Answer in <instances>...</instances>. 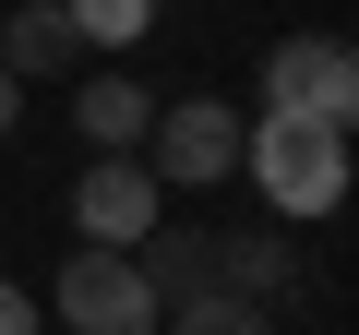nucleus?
<instances>
[{"mask_svg": "<svg viewBox=\"0 0 359 335\" xmlns=\"http://www.w3.org/2000/svg\"><path fill=\"white\" fill-rule=\"evenodd\" d=\"M240 180L276 204V228H299V216H335L347 204V132H323V120H240Z\"/></svg>", "mask_w": 359, "mask_h": 335, "instance_id": "nucleus-1", "label": "nucleus"}, {"mask_svg": "<svg viewBox=\"0 0 359 335\" xmlns=\"http://www.w3.org/2000/svg\"><path fill=\"white\" fill-rule=\"evenodd\" d=\"M144 180H156V192H216V180H240V108H228V96L156 108V120H144Z\"/></svg>", "mask_w": 359, "mask_h": 335, "instance_id": "nucleus-2", "label": "nucleus"}, {"mask_svg": "<svg viewBox=\"0 0 359 335\" xmlns=\"http://www.w3.org/2000/svg\"><path fill=\"white\" fill-rule=\"evenodd\" d=\"M264 108H276V120L359 132V60H347L335 36H276V48H264Z\"/></svg>", "mask_w": 359, "mask_h": 335, "instance_id": "nucleus-3", "label": "nucleus"}, {"mask_svg": "<svg viewBox=\"0 0 359 335\" xmlns=\"http://www.w3.org/2000/svg\"><path fill=\"white\" fill-rule=\"evenodd\" d=\"M48 323L60 335H156V287L132 275V252H72L48 287Z\"/></svg>", "mask_w": 359, "mask_h": 335, "instance_id": "nucleus-4", "label": "nucleus"}, {"mask_svg": "<svg viewBox=\"0 0 359 335\" xmlns=\"http://www.w3.org/2000/svg\"><path fill=\"white\" fill-rule=\"evenodd\" d=\"M156 216H168V192L144 180V156H96L84 180H72V228H84V252H132Z\"/></svg>", "mask_w": 359, "mask_h": 335, "instance_id": "nucleus-5", "label": "nucleus"}, {"mask_svg": "<svg viewBox=\"0 0 359 335\" xmlns=\"http://www.w3.org/2000/svg\"><path fill=\"white\" fill-rule=\"evenodd\" d=\"M72 60H84V36H72L60 0H13V25H0V72H13V84H60Z\"/></svg>", "mask_w": 359, "mask_h": 335, "instance_id": "nucleus-6", "label": "nucleus"}, {"mask_svg": "<svg viewBox=\"0 0 359 335\" xmlns=\"http://www.w3.org/2000/svg\"><path fill=\"white\" fill-rule=\"evenodd\" d=\"M132 275L156 287V311H168V299H204V287H216V228H168V216H156V228L132 240Z\"/></svg>", "mask_w": 359, "mask_h": 335, "instance_id": "nucleus-7", "label": "nucleus"}, {"mask_svg": "<svg viewBox=\"0 0 359 335\" xmlns=\"http://www.w3.org/2000/svg\"><path fill=\"white\" fill-rule=\"evenodd\" d=\"M144 120H156V96H144L132 72H84V84H72V132H84L96 156H132Z\"/></svg>", "mask_w": 359, "mask_h": 335, "instance_id": "nucleus-8", "label": "nucleus"}, {"mask_svg": "<svg viewBox=\"0 0 359 335\" xmlns=\"http://www.w3.org/2000/svg\"><path fill=\"white\" fill-rule=\"evenodd\" d=\"M287 275H299L287 228H216V287H228V299H264V311H276Z\"/></svg>", "mask_w": 359, "mask_h": 335, "instance_id": "nucleus-9", "label": "nucleus"}, {"mask_svg": "<svg viewBox=\"0 0 359 335\" xmlns=\"http://www.w3.org/2000/svg\"><path fill=\"white\" fill-rule=\"evenodd\" d=\"M156 335H276V311H264V299L204 287V299H168V311H156Z\"/></svg>", "mask_w": 359, "mask_h": 335, "instance_id": "nucleus-10", "label": "nucleus"}, {"mask_svg": "<svg viewBox=\"0 0 359 335\" xmlns=\"http://www.w3.org/2000/svg\"><path fill=\"white\" fill-rule=\"evenodd\" d=\"M60 13H72V36H84V48H132V36L156 25V0H60Z\"/></svg>", "mask_w": 359, "mask_h": 335, "instance_id": "nucleus-11", "label": "nucleus"}, {"mask_svg": "<svg viewBox=\"0 0 359 335\" xmlns=\"http://www.w3.org/2000/svg\"><path fill=\"white\" fill-rule=\"evenodd\" d=\"M0 335H48V311H36L25 287H0Z\"/></svg>", "mask_w": 359, "mask_h": 335, "instance_id": "nucleus-12", "label": "nucleus"}, {"mask_svg": "<svg viewBox=\"0 0 359 335\" xmlns=\"http://www.w3.org/2000/svg\"><path fill=\"white\" fill-rule=\"evenodd\" d=\"M13 120H25V84H13V72H0V144H13Z\"/></svg>", "mask_w": 359, "mask_h": 335, "instance_id": "nucleus-13", "label": "nucleus"}, {"mask_svg": "<svg viewBox=\"0 0 359 335\" xmlns=\"http://www.w3.org/2000/svg\"><path fill=\"white\" fill-rule=\"evenodd\" d=\"M156 13H168V0H156Z\"/></svg>", "mask_w": 359, "mask_h": 335, "instance_id": "nucleus-14", "label": "nucleus"}]
</instances>
